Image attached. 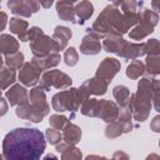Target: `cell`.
I'll return each instance as SVG.
<instances>
[{
  "label": "cell",
  "instance_id": "6da1fadb",
  "mask_svg": "<svg viewBox=\"0 0 160 160\" xmlns=\"http://www.w3.org/2000/svg\"><path fill=\"white\" fill-rule=\"evenodd\" d=\"M46 148L45 135L36 128H16L2 140L5 160H40Z\"/></svg>",
  "mask_w": 160,
  "mask_h": 160
},
{
  "label": "cell",
  "instance_id": "7a4b0ae2",
  "mask_svg": "<svg viewBox=\"0 0 160 160\" xmlns=\"http://www.w3.org/2000/svg\"><path fill=\"white\" fill-rule=\"evenodd\" d=\"M121 1H114L106 5L94 21L91 29L100 36L105 38L109 34L122 36L128 34L138 22V14L122 12L120 10Z\"/></svg>",
  "mask_w": 160,
  "mask_h": 160
},
{
  "label": "cell",
  "instance_id": "3957f363",
  "mask_svg": "<svg viewBox=\"0 0 160 160\" xmlns=\"http://www.w3.org/2000/svg\"><path fill=\"white\" fill-rule=\"evenodd\" d=\"M155 80L156 79L151 76L140 79L138 82L136 92L131 94L130 96L129 109L132 114V118L139 122L145 121L150 115L152 108V91Z\"/></svg>",
  "mask_w": 160,
  "mask_h": 160
},
{
  "label": "cell",
  "instance_id": "277c9868",
  "mask_svg": "<svg viewBox=\"0 0 160 160\" xmlns=\"http://www.w3.org/2000/svg\"><path fill=\"white\" fill-rule=\"evenodd\" d=\"M84 100L85 99L81 95L79 89L69 88L66 90H61V91L56 92L52 96L51 108L58 112L71 111L72 114H75L80 109V106H81Z\"/></svg>",
  "mask_w": 160,
  "mask_h": 160
},
{
  "label": "cell",
  "instance_id": "5b68a950",
  "mask_svg": "<svg viewBox=\"0 0 160 160\" xmlns=\"http://www.w3.org/2000/svg\"><path fill=\"white\" fill-rule=\"evenodd\" d=\"M159 21V14L154 12L151 9H141L138 12L136 25L128 32L131 40H142L148 38L155 29Z\"/></svg>",
  "mask_w": 160,
  "mask_h": 160
},
{
  "label": "cell",
  "instance_id": "8992f818",
  "mask_svg": "<svg viewBox=\"0 0 160 160\" xmlns=\"http://www.w3.org/2000/svg\"><path fill=\"white\" fill-rule=\"evenodd\" d=\"M71 84H72V79L68 74L58 69H50L44 71L39 80V88L42 89L44 91H49L51 89L66 90L71 86Z\"/></svg>",
  "mask_w": 160,
  "mask_h": 160
},
{
  "label": "cell",
  "instance_id": "52a82bcc",
  "mask_svg": "<svg viewBox=\"0 0 160 160\" xmlns=\"http://www.w3.org/2000/svg\"><path fill=\"white\" fill-rule=\"evenodd\" d=\"M132 114L129 108H122L119 110L118 118L106 125L104 134L108 139H116L124 134H128L132 130Z\"/></svg>",
  "mask_w": 160,
  "mask_h": 160
},
{
  "label": "cell",
  "instance_id": "ba28073f",
  "mask_svg": "<svg viewBox=\"0 0 160 160\" xmlns=\"http://www.w3.org/2000/svg\"><path fill=\"white\" fill-rule=\"evenodd\" d=\"M30 50L32 52V56L42 58L54 52H59L60 48L59 45L52 40V38L48 36L44 31L35 36L32 40H30Z\"/></svg>",
  "mask_w": 160,
  "mask_h": 160
},
{
  "label": "cell",
  "instance_id": "9c48e42d",
  "mask_svg": "<svg viewBox=\"0 0 160 160\" xmlns=\"http://www.w3.org/2000/svg\"><path fill=\"white\" fill-rule=\"evenodd\" d=\"M50 112V105L48 106H38L32 105L29 101L18 105L15 114L18 118L22 120H28L30 122H41L45 116H48Z\"/></svg>",
  "mask_w": 160,
  "mask_h": 160
},
{
  "label": "cell",
  "instance_id": "30bf717a",
  "mask_svg": "<svg viewBox=\"0 0 160 160\" xmlns=\"http://www.w3.org/2000/svg\"><path fill=\"white\" fill-rule=\"evenodd\" d=\"M40 1L36 0H9L8 8L19 18H30L40 10Z\"/></svg>",
  "mask_w": 160,
  "mask_h": 160
},
{
  "label": "cell",
  "instance_id": "8fae6325",
  "mask_svg": "<svg viewBox=\"0 0 160 160\" xmlns=\"http://www.w3.org/2000/svg\"><path fill=\"white\" fill-rule=\"evenodd\" d=\"M104 38L95 32L91 28L86 29V35L81 39L79 50L84 55H98L101 51V40Z\"/></svg>",
  "mask_w": 160,
  "mask_h": 160
},
{
  "label": "cell",
  "instance_id": "7c38bea8",
  "mask_svg": "<svg viewBox=\"0 0 160 160\" xmlns=\"http://www.w3.org/2000/svg\"><path fill=\"white\" fill-rule=\"evenodd\" d=\"M41 70L39 69L38 65H35L31 60L24 62V65L21 66L18 79L20 81V84L25 88H34L39 80H40V75H41Z\"/></svg>",
  "mask_w": 160,
  "mask_h": 160
},
{
  "label": "cell",
  "instance_id": "4fadbf2b",
  "mask_svg": "<svg viewBox=\"0 0 160 160\" xmlns=\"http://www.w3.org/2000/svg\"><path fill=\"white\" fill-rule=\"evenodd\" d=\"M121 64L115 58H105L98 66L95 76L105 81L106 84H110V81L115 78V75L120 71Z\"/></svg>",
  "mask_w": 160,
  "mask_h": 160
},
{
  "label": "cell",
  "instance_id": "5bb4252c",
  "mask_svg": "<svg viewBox=\"0 0 160 160\" xmlns=\"http://www.w3.org/2000/svg\"><path fill=\"white\" fill-rule=\"evenodd\" d=\"M108 86H109V84H106L105 81H102L101 79H99L96 76H92V78L85 80L80 85L79 90H80L81 95L84 96V99H88L90 96H101V95L106 94Z\"/></svg>",
  "mask_w": 160,
  "mask_h": 160
},
{
  "label": "cell",
  "instance_id": "9a60e30c",
  "mask_svg": "<svg viewBox=\"0 0 160 160\" xmlns=\"http://www.w3.org/2000/svg\"><path fill=\"white\" fill-rule=\"evenodd\" d=\"M28 96H29V91L21 84H14L5 92V98L8 100V104H10L11 106H18V105L26 102Z\"/></svg>",
  "mask_w": 160,
  "mask_h": 160
},
{
  "label": "cell",
  "instance_id": "2e32d148",
  "mask_svg": "<svg viewBox=\"0 0 160 160\" xmlns=\"http://www.w3.org/2000/svg\"><path fill=\"white\" fill-rule=\"evenodd\" d=\"M119 110L120 108L116 105L115 101H111V100H105V99H101V106H100V114H99V119L105 121L106 124H110L112 122L118 115H119Z\"/></svg>",
  "mask_w": 160,
  "mask_h": 160
},
{
  "label": "cell",
  "instance_id": "e0dca14e",
  "mask_svg": "<svg viewBox=\"0 0 160 160\" xmlns=\"http://www.w3.org/2000/svg\"><path fill=\"white\" fill-rule=\"evenodd\" d=\"M128 40H125L122 36L116 35V34H109L102 39V44L101 48L106 51V52H112L119 55V52L122 50L124 45L126 44Z\"/></svg>",
  "mask_w": 160,
  "mask_h": 160
},
{
  "label": "cell",
  "instance_id": "ac0fdd59",
  "mask_svg": "<svg viewBox=\"0 0 160 160\" xmlns=\"http://www.w3.org/2000/svg\"><path fill=\"white\" fill-rule=\"evenodd\" d=\"M74 11H75V18H76V24L82 25L94 14V5L91 1L82 0V1L75 2Z\"/></svg>",
  "mask_w": 160,
  "mask_h": 160
},
{
  "label": "cell",
  "instance_id": "d6986e66",
  "mask_svg": "<svg viewBox=\"0 0 160 160\" xmlns=\"http://www.w3.org/2000/svg\"><path fill=\"white\" fill-rule=\"evenodd\" d=\"M145 55V44L144 42H130L126 41L122 50L119 52L120 58L128 60H136L138 58Z\"/></svg>",
  "mask_w": 160,
  "mask_h": 160
},
{
  "label": "cell",
  "instance_id": "ffe728a7",
  "mask_svg": "<svg viewBox=\"0 0 160 160\" xmlns=\"http://www.w3.org/2000/svg\"><path fill=\"white\" fill-rule=\"evenodd\" d=\"M9 29H10V32L15 34L20 41H22V42L28 41L26 35H28V30H29V22L26 20H24L22 18H19V16H14L10 19Z\"/></svg>",
  "mask_w": 160,
  "mask_h": 160
},
{
  "label": "cell",
  "instance_id": "44dd1931",
  "mask_svg": "<svg viewBox=\"0 0 160 160\" xmlns=\"http://www.w3.org/2000/svg\"><path fill=\"white\" fill-rule=\"evenodd\" d=\"M62 142L68 144L69 146H75L80 140H81V128L78 126L74 122H69L64 129H62Z\"/></svg>",
  "mask_w": 160,
  "mask_h": 160
},
{
  "label": "cell",
  "instance_id": "7402d4cb",
  "mask_svg": "<svg viewBox=\"0 0 160 160\" xmlns=\"http://www.w3.org/2000/svg\"><path fill=\"white\" fill-rule=\"evenodd\" d=\"M74 5H75V1H58L55 4V6H56V14L60 18V20L76 24Z\"/></svg>",
  "mask_w": 160,
  "mask_h": 160
},
{
  "label": "cell",
  "instance_id": "603a6c76",
  "mask_svg": "<svg viewBox=\"0 0 160 160\" xmlns=\"http://www.w3.org/2000/svg\"><path fill=\"white\" fill-rule=\"evenodd\" d=\"M20 48L19 40L9 34H0V54L6 56L18 52Z\"/></svg>",
  "mask_w": 160,
  "mask_h": 160
},
{
  "label": "cell",
  "instance_id": "cb8c5ba5",
  "mask_svg": "<svg viewBox=\"0 0 160 160\" xmlns=\"http://www.w3.org/2000/svg\"><path fill=\"white\" fill-rule=\"evenodd\" d=\"M100 106H101V99L88 98L82 101L80 106V112L89 118H98L100 114Z\"/></svg>",
  "mask_w": 160,
  "mask_h": 160
},
{
  "label": "cell",
  "instance_id": "d4e9b609",
  "mask_svg": "<svg viewBox=\"0 0 160 160\" xmlns=\"http://www.w3.org/2000/svg\"><path fill=\"white\" fill-rule=\"evenodd\" d=\"M72 36V32L71 30L68 28V26H64V25H58L55 26L54 29V32H52V40L59 45L60 48V51L64 50L69 42V40L71 39Z\"/></svg>",
  "mask_w": 160,
  "mask_h": 160
},
{
  "label": "cell",
  "instance_id": "484cf974",
  "mask_svg": "<svg viewBox=\"0 0 160 160\" xmlns=\"http://www.w3.org/2000/svg\"><path fill=\"white\" fill-rule=\"evenodd\" d=\"M61 58H60V54L59 52H54V54H50V55H46V56H42V58H36V56H32L31 61L39 66V69L41 71H46V70H50L51 68H55L59 62H60Z\"/></svg>",
  "mask_w": 160,
  "mask_h": 160
},
{
  "label": "cell",
  "instance_id": "4316f807",
  "mask_svg": "<svg viewBox=\"0 0 160 160\" xmlns=\"http://www.w3.org/2000/svg\"><path fill=\"white\" fill-rule=\"evenodd\" d=\"M112 96L116 100V105L122 109V108H129L130 104V96L131 92L129 90V88H126L125 85H116L112 89Z\"/></svg>",
  "mask_w": 160,
  "mask_h": 160
},
{
  "label": "cell",
  "instance_id": "83f0119b",
  "mask_svg": "<svg viewBox=\"0 0 160 160\" xmlns=\"http://www.w3.org/2000/svg\"><path fill=\"white\" fill-rule=\"evenodd\" d=\"M16 81V71L2 66L0 69V90H8Z\"/></svg>",
  "mask_w": 160,
  "mask_h": 160
},
{
  "label": "cell",
  "instance_id": "f1b7e54d",
  "mask_svg": "<svg viewBox=\"0 0 160 160\" xmlns=\"http://www.w3.org/2000/svg\"><path fill=\"white\" fill-rule=\"evenodd\" d=\"M125 72H126V76H128L129 79H131V80H136V79L141 78V76L145 74V65H144V61H141V60H132V61L128 65Z\"/></svg>",
  "mask_w": 160,
  "mask_h": 160
},
{
  "label": "cell",
  "instance_id": "f546056e",
  "mask_svg": "<svg viewBox=\"0 0 160 160\" xmlns=\"http://www.w3.org/2000/svg\"><path fill=\"white\" fill-rule=\"evenodd\" d=\"M24 54L21 51H18V52H14V54H10V55H6L4 56V64L6 68L9 69H12V70H20L21 66L24 65Z\"/></svg>",
  "mask_w": 160,
  "mask_h": 160
},
{
  "label": "cell",
  "instance_id": "4dcf8cb0",
  "mask_svg": "<svg viewBox=\"0 0 160 160\" xmlns=\"http://www.w3.org/2000/svg\"><path fill=\"white\" fill-rule=\"evenodd\" d=\"M145 72L150 76H156L160 74V56H146L145 59Z\"/></svg>",
  "mask_w": 160,
  "mask_h": 160
},
{
  "label": "cell",
  "instance_id": "1f68e13d",
  "mask_svg": "<svg viewBox=\"0 0 160 160\" xmlns=\"http://www.w3.org/2000/svg\"><path fill=\"white\" fill-rule=\"evenodd\" d=\"M70 122L69 118H66L65 115H60V114H54V115H50L49 118V125L50 128L52 129H56V130H62Z\"/></svg>",
  "mask_w": 160,
  "mask_h": 160
},
{
  "label": "cell",
  "instance_id": "d6a6232c",
  "mask_svg": "<svg viewBox=\"0 0 160 160\" xmlns=\"http://www.w3.org/2000/svg\"><path fill=\"white\" fill-rule=\"evenodd\" d=\"M144 5L142 1H134V0H126L121 1L120 10L122 12H129V14H138L140 8Z\"/></svg>",
  "mask_w": 160,
  "mask_h": 160
},
{
  "label": "cell",
  "instance_id": "836d02e7",
  "mask_svg": "<svg viewBox=\"0 0 160 160\" xmlns=\"http://www.w3.org/2000/svg\"><path fill=\"white\" fill-rule=\"evenodd\" d=\"M144 44H145V55L146 56H159L160 42L158 39H150Z\"/></svg>",
  "mask_w": 160,
  "mask_h": 160
},
{
  "label": "cell",
  "instance_id": "e575fe53",
  "mask_svg": "<svg viewBox=\"0 0 160 160\" xmlns=\"http://www.w3.org/2000/svg\"><path fill=\"white\" fill-rule=\"evenodd\" d=\"M61 160H82V152L76 146H69L61 152Z\"/></svg>",
  "mask_w": 160,
  "mask_h": 160
},
{
  "label": "cell",
  "instance_id": "d590c367",
  "mask_svg": "<svg viewBox=\"0 0 160 160\" xmlns=\"http://www.w3.org/2000/svg\"><path fill=\"white\" fill-rule=\"evenodd\" d=\"M64 61H65V64L68 66H75L78 64V61H79V54H78V51H76L75 48L70 46V48H68L65 50V52H64Z\"/></svg>",
  "mask_w": 160,
  "mask_h": 160
},
{
  "label": "cell",
  "instance_id": "8d00e7d4",
  "mask_svg": "<svg viewBox=\"0 0 160 160\" xmlns=\"http://www.w3.org/2000/svg\"><path fill=\"white\" fill-rule=\"evenodd\" d=\"M45 138L46 140L51 144V145H58L62 141V135H61V131L56 130V129H52V128H48L46 131H45Z\"/></svg>",
  "mask_w": 160,
  "mask_h": 160
},
{
  "label": "cell",
  "instance_id": "74e56055",
  "mask_svg": "<svg viewBox=\"0 0 160 160\" xmlns=\"http://www.w3.org/2000/svg\"><path fill=\"white\" fill-rule=\"evenodd\" d=\"M159 100H160V81L156 79L152 91V106L156 111H159Z\"/></svg>",
  "mask_w": 160,
  "mask_h": 160
},
{
  "label": "cell",
  "instance_id": "f35d334b",
  "mask_svg": "<svg viewBox=\"0 0 160 160\" xmlns=\"http://www.w3.org/2000/svg\"><path fill=\"white\" fill-rule=\"evenodd\" d=\"M111 160H130L129 155L125 152V151H121V150H118L112 154L111 156Z\"/></svg>",
  "mask_w": 160,
  "mask_h": 160
},
{
  "label": "cell",
  "instance_id": "ab89813d",
  "mask_svg": "<svg viewBox=\"0 0 160 160\" xmlns=\"http://www.w3.org/2000/svg\"><path fill=\"white\" fill-rule=\"evenodd\" d=\"M150 128H151V130H152L154 132H159V131H160V116H159V115H156V116L151 120Z\"/></svg>",
  "mask_w": 160,
  "mask_h": 160
},
{
  "label": "cell",
  "instance_id": "60d3db41",
  "mask_svg": "<svg viewBox=\"0 0 160 160\" xmlns=\"http://www.w3.org/2000/svg\"><path fill=\"white\" fill-rule=\"evenodd\" d=\"M9 110V104H8V100L4 99L2 96L0 98V118L4 116Z\"/></svg>",
  "mask_w": 160,
  "mask_h": 160
},
{
  "label": "cell",
  "instance_id": "b9f144b4",
  "mask_svg": "<svg viewBox=\"0 0 160 160\" xmlns=\"http://www.w3.org/2000/svg\"><path fill=\"white\" fill-rule=\"evenodd\" d=\"M6 24H8V14L4 11H0V31L5 29Z\"/></svg>",
  "mask_w": 160,
  "mask_h": 160
},
{
  "label": "cell",
  "instance_id": "7bdbcfd3",
  "mask_svg": "<svg viewBox=\"0 0 160 160\" xmlns=\"http://www.w3.org/2000/svg\"><path fill=\"white\" fill-rule=\"evenodd\" d=\"M84 160H111V159H108L106 156H102V155H96V154H91V155H88Z\"/></svg>",
  "mask_w": 160,
  "mask_h": 160
},
{
  "label": "cell",
  "instance_id": "ee69618b",
  "mask_svg": "<svg viewBox=\"0 0 160 160\" xmlns=\"http://www.w3.org/2000/svg\"><path fill=\"white\" fill-rule=\"evenodd\" d=\"M151 10L156 14H159V10H160V0H154L151 1Z\"/></svg>",
  "mask_w": 160,
  "mask_h": 160
},
{
  "label": "cell",
  "instance_id": "f6af8a7d",
  "mask_svg": "<svg viewBox=\"0 0 160 160\" xmlns=\"http://www.w3.org/2000/svg\"><path fill=\"white\" fill-rule=\"evenodd\" d=\"M68 148H69V145H68V144H65V142H60V144H58V145H56V151L62 152V151H65Z\"/></svg>",
  "mask_w": 160,
  "mask_h": 160
},
{
  "label": "cell",
  "instance_id": "bcb514c9",
  "mask_svg": "<svg viewBox=\"0 0 160 160\" xmlns=\"http://www.w3.org/2000/svg\"><path fill=\"white\" fill-rule=\"evenodd\" d=\"M145 160H160V156H159L158 154L152 152V154H149V155L146 156V159H145Z\"/></svg>",
  "mask_w": 160,
  "mask_h": 160
},
{
  "label": "cell",
  "instance_id": "7dc6e473",
  "mask_svg": "<svg viewBox=\"0 0 160 160\" xmlns=\"http://www.w3.org/2000/svg\"><path fill=\"white\" fill-rule=\"evenodd\" d=\"M42 160H59V159H58V156L54 155V154H46V155L42 158Z\"/></svg>",
  "mask_w": 160,
  "mask_h": 160
},
{
  "label": "cell",
  "instance_id": "c3c4849f",
  "mask_svg": "<svg viewBox=\"0 0 160 160\" xmlns=\"http://www.w3.org/2000/svg\"><path fill=\"white\" fill-rule=\"evenodd\" d=\"M52 4H54V1H51V0H50V1H40V5H41L42 8H45V9H49Z\"/></svg>",
  "mask_w": 160,
  "mask_h": 160
},
{
  "label": "cell",
  "instance_id": "681fc988",
  "mask_svg": "<svg viewBox=\"0 0 160 160\" xmlns=\"http://www.w3.org/2000/svg\"><path fill=\"white\" fill-rule=\"evenodd\" d=\"M2 65H4V58H2V55L0 54V69L2 68Z\"/></svg>",
  "mask_w": 160,
  "mask_h": 160
},
{
  "label": "cell",
  "instance_id": "f907efd6",
  "mask_svg": "<svg viewBox=\"0 0 160 160\" xmlns=\"http://www.w3.org/2000/svg\"><path fill=\"white\" fill-rule=\"evenodd\" d=\"M0 160H5V159H4V156H2V155H0Z\"/></svg>",
  "mask_w": 160,
  "mask_h": 160
},
{
  "label": "cell",
  "instance_id": "816d5d0a",
  "mask_svg": "<svg viewBox=\"0 0 160 160\" xmlns=\"http://www.w3.org/2000/svg\"><path fill=\"white\" fill-rule=\"evenodd\" d=\"M0 98H1V90H0Z\"/></svg>",
  "mask_w": 160,
  "mask_h": 160
},
{
  "label": "cell",
  "instance_id": "f5cc1de1",
  "mask_svg": "<svg viewBox=\"0 0 160 160\" xmlns=\"http://www.w3.org/2000/svg\"><path fill=\"white\" fill-rule=\"evenodd\" d=\"M0 8H1V4H0Z\"/></svg>",
  "mask_w": 160,
  "mask_h": 160
}]
</instances>
